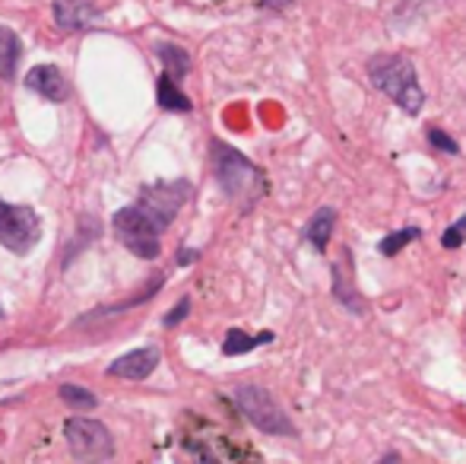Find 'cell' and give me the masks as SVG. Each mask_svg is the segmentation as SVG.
Returning <instances> with one entry per match:
<instances>
[{"mask_svg": "<svg viewBox=\"0 0 466 464\" xmlns=\"http://www.w3.org/2000/svg\"><path fill=\"white\" fill-rule=\"evenodd\" d=\"M292 0H261V6H273V10H283V6H289Z\"/></svg>", "mask_w": 466, "mask_h": 464, "instance_id": "obj_23", "label": "cell"}, {"mask_svg": "<svg viewBox=\"0 0 466 464\" xmlns=\"http://www.w3.org/2000/svg\"><path fill=\"white\" fill-rule=\"evenodd\" d=\"M25 89H32L35 96L48 102H64L70 96V83L55 64H38L25 74Z\"/></svg>", "mask_w": 466, "mask_h": 464, "instance_id": "obj_8", "label": "cell"}, {"mask_svg": "<svg viewBox=\"0 0 466 464\" xmlns=\"http://www.w3.org/2000/svg\"><path fill=\"white\" fill-rule=\"evenodd\" d=\"M200 464H219V461L213 459V455H203V459H200Z\"/></svg>", "mask_w": 466, "mask_h": 464, "instance_id": "obj_24", "label": "cell"}, {"mask_svg": "<svg viewBox=\"0 0 466 464\" xmlns=\"http://www.w3.org/2000/svg\"><path fill=\"white\" fill-rule=\"evenodd\" d=\"M333 296H336V302H342V306L349 308V312H355V315L365 312L362 296H355L352 267H349V251H342V264H333Z\"/></svg>", "mask_w": 466, "mask_h": 464, "instance_id": "obj_11", "label": "cell"}, {"mask_svg": "<svg viewBox=\"0 0 466 464\" xmlns=\"http://www.w3.org/2000/svg\"><path fill=\"white\" fill-rule=\"evenodd\" d=\"M232 398H235L238 410H242L261 433L295 436V427H292V420H289V414L280 408V401H276L267 388H261V385H238V388L232 391Z\"/></svg>", "mask_w": 466, "mask_h": 464, "instance_id": "obj_3", "label": "cell"}, {"mask_svg": "<svg viewBox=\"0 0 466 464\" xmlns=\"http://www.w3.org/2000/svg\"><path fill=\"white\" fill-rule=\"evenodd\" d=\"M419 236H422V229H419V227H410V229L391 232V236L381 238V242H378V251H381V255H387V257H393L400 248H406V245H410V242H416Z\"/></svg>", "mask_w": 466, "mask_h": 464, "instance_id": "obj_17", "label": "cell"}, {"mask_svg": "<svg viewBox=\"0 0 466 464\" xmlns=\"http://www.w3.org/2000/svg\"><path fill=\"white\" fill-rule=\"evenodd\" d=\"M200 257V251H193V248H181V255H178V264L181 267H187L191 261H197Z\"/></svg>", "mask_w": 466, "mask_h": 464, "instance_id": "obj_22", "label": "cell"}, {"mask_svg": "<svg viewBox=\"0 0 466 464\" xmlns=\"http://www.w3.org/2000/svg\"><path fill=\"white\" fill-rule=\"evenodd\" d=\"M99 6L89 0H55V23L64 32H83L99 23Z\"/></svg>", "mask_w": 466, "mask_h": 464, "instance_id": "obj_9", "label": "cell"}, {"mask_svg": "<svg viewBox=\"0 0 466 464\" xmlns=\"http://www.w3.org/2000/svg\"><path fill=\"white\" fill-rule=\"evenodd\" d=\"M38 236H42V223H38L35 210L0 201V245L4 248L25 255L35 248Z\"/></svg>", "mask_w": 466, "mask_h": 464, "instance_id": "obj_6", "label": "cell"}, {"mask_svg": "<svg viewBox=\"0 0 466 464\" xmlns=\"http://www.w3.org/2000/svg\"><path fill=\"white\" fill-rule=\"evenodd\" d=\"M19 55H23V45H19V35L10 29V25H0V76H4L6 83L16 80Z\"/></svg>", "mask_w": 466, "mask_h": 464, "instance_id": "obj_12", "label": "cell"}, {"mask_svg": "<svg viewBox=\"0 0 466 464\" xmlns=\"http://www.w3.org/2000/svg\"><path fill=\"white\" fill-rule=\"evenodd\" d=\"M61 398H64V404H70L74 410H93L95 404H99V398H95L93 391L80 388V385H61Z\"/></svg>", "mask_w": 466, "mask_h": 464, "instance_id": "obj_18", "label": "cell"}, {"mask_svg": "<svg viewBox=\"0 0 466 464\" xmlns=\"http://www.w3.org/2000/svg\"><path fill=\"white\" fill-rule=\"evenodd\" d=\"M457 227H461V229L466 232V217H463V220H457Z\"/></svg>", "mask_w": 466, "mask_h": 464, "instance_id": "obj_25", "label": "cell"}, {"mask_svg": "<svg viewBox=\"0 0 466 464\" xmlns=\"http://www.w3.org/2000/svg\"><path fill=\"white\" fill-rule=\"evenodd\" d=\"M191 197V185L187 182H172V185H146L140 191V201L137 207L144 210L146 217L155 223L159 229H165L168 223L178 217V210L184 207V201Z\"/></svg>", "mask_w": 466, "mask_h": 464, "instance_id": "obj_7", "label": "cell"}, {"mask_svg": "<svg viewBox=\"0 0 466 464\" xmlns=\"http://www.w3.org/2000/svg\"><path fill=\"white\" fill-rule=\"evenodd\" d=\"M112 227H114V236L121 238V245L124 248H131L137 257H159V227L150 220V217L144 214V210L134 204V207H121L118 214H114V220H112Z\"/></svg>", "mask_w": 466, "mask_h": 464, "instance_id": "obj_5", "label": "cell"}, {"mask_svg": "<svg viewBox=\"0 0 466 464\" xmlns=\"http://www.w3.org/2000/svg\"><path fill=\"white\" fill-rule=\"evenodd\" d=\"M463 236H466V232L454 223V227H448V232L441 236V245H444V248L454 251V248H461V245H463Z\"/></svg>", "mask_w": 466, "mask_h": 464, "instance_id": "obj_21", "label": "cell"}, {"mask_svg": "<svg viewBox=\"0 0 466 464\" xmlns=\"http://www.w3.org/2000/svg\"><path fill=\"white\" fill-rule=\"evenodd\" d=\"M429 144L438 146V150H444V153H451V156H457V153H461V144H457V140H451V134L438 131V127H429Z\"/></svg>", "mask_w": 466, "mask_h": 464, "instance_id": "obj_19", "label": "cell"}, {"mask_svg": "<svg viewBox=\"0 0 466 464\" xmlns=\"http://www.w3.org/2000/svg\"><path fill=\"white\" fill-rule=\"evenodd\" d=\"M155 51H159L168 76H174V80H184V76L191 74V57H187L184 48H178V45H159Z\"/></svg>", "mask_w": 466, "mask_h": 464, "instance_id": "obj_16", "label": "cell"}, {"mask_svg": "<svg viewBox=\"0 0 466 464\" xmlns=\"http://www.w3.org/2000/svg\"><path fill=\"white\" fill-rule=\"evenodd\" d=\"M0 318H4V312H0Z\"/></svg>", "mask_w": 466, "mask_h": 464, "instance_id": "obj_26", "label": "cell"}, {"mask_svg": "<svg viewBox=\"0 0 466 464\" xmlns=\"http://www.w3.org/2000/svg\"><path fill=\"white\" fill-rule=\"evenodd\" d=\"M64 436H67V446L74 452L76 461L83 464H105L114 455L112 433L105 429V423L89 420V417H70L64 423Z\"/></svg>", "mask_w": 466, "mask_h": 464, "instance_id": "obj_4", "label": "cell"}, {"mask_svg": "<svg viewBox=\"0 0 466 464\" xmlns=\"http://www.w3.org/2000/svg\"><path fill=\"white\" fill-rule=\"evenodd\" d=\"M187 312H191V299H181L178 306H174L172 312H168L165 318H162V325H165V328H174L178 321H184V315H187Z\"/></svg>", "mask_w": 466, "mask_h": 464, "instance_id": "obj_20", "label": "cell"}, {"mask_svg": "<svg viewBox=\"0 0 466 464\" xmlns=\"http://www.w3.org/2000/svg\"><path fill=\"white\" fill-rule=\"evenodd\" d=\"M368 76L384 96H391L403 112L416 115L425 106V93L419 86L416 67L403 55H378L368 61Z\"/></svg>", "mask_w": 466, "mask_h": 464, "instance_id": "obj_1", "label": "cell"}, {"mask_svg": "<svg viewBox=\"0 0 466 464\" xmlns=\"http://www.w3.org/2000/svg\"><path fill=\"white\" fill-rule=\"evenodd\" d=\"M333 232H336V210L333 207H321L314 217H311V223H308V229H305V238H308L311 245H314L317 251H327Z\"/></svg>", "mask_w": 466, "mask_h": 464, "instance_id": "obj_13", "label": "cell"}, {"mask_svg": "<svg viewBox=\"0 0 466 464\" xmlns=\"http://www.w3.org/2000/svg\"><path fill=\"white\" fill-rule=\"evenodd\" d=\"M273 340V334L270 331H263V334H257V338H251V334H244V331H229L225 334V340H223V353L225 357H242V353H248V350H254V347H261V344H270Z\"/></svg>", "mask_w": 466, "mask_h": 464, "instance_id": "obj_15", "label": "cell"}, {"mask_svg": "<svg viewBox=\"0 0 466 464\" xmlns=\"http://www.w3.org/2000/svg\"><path fill=\"white\" fill-rule=\"evenodd\" d=\"M155 366H159V347H140V350H131L114 359L108 372L118 378H134V382H140V378L153 376Z\"/></svg>", "mask_w": 466, "mask_h": 464, "instance_id": "obj_10", "label": "cell"}, {"mask_svg": "<svg viewBox=\"0 0 466 464\" xmlns=\"http://www.w3.org/2000/svg\"><path fill=\"white\" fill-rule=\"evenodd\" d=\"M213 169H216V178L229 201L242 204V207H251V204L263 195L261 169H257L248 156H242L235 146L213 140Z\"/></svg>", "mask_w": 466, "mask_h": 464, "instance_id": "obj_2", "label": "cell"}, {"mask_svg": "<svg viewBox=\"0 0 466 464\" xmlns=\"http://www.w3.org/2000/svg\"><path fill=\"white\" fill-rule=\"evenodd\" d=\"M155 96H159V106L165 108V112H191V108H193V102L178 89V80H174V76H168V74L159 76Z\"/></svg>", "mask_w": 466, "mask_h": 464, "instance_id": "obj_14", "label": "cell"}]
</instances>
